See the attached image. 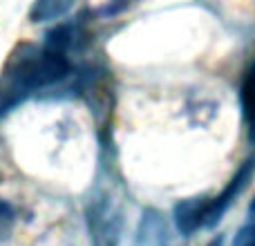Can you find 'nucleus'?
Segmentation results:
<instances>
[{
	"label": "nucleus",
	"instance_id": "1",
	"mask_svg": "<svg viewBox=\"0 0 255 246\" xmlns=\"http://www.w3.org/2000/svg\"><path fill=\"white\" fill-rule=\"evenodd\" d=\"M67 74V61L63 52L52 47L20 45L9 56L0 74V117L22 103L34 90L47 88Z\"/></svg>",
	"mask_w": 255,
	"mask_h": 246
},
{
	"label": "nucleus",
	"instance_id": "2",
	"mask_svg": "<svg viewBox=\"0 0 255 246\" xmlns=\"http://www.w3.org/2000/svg\"><path fill=\"white\" fill-rule=\"evenodd\" d=\"M251 170H253V161H247L242 168H240L238 175L231 179V184L224 188V193L217 195L215 199H208V202H206V213H204V226H202V229H211V226H215L217 222L222 220V215H224L226 208L231 206V202H233V199L240 195V190L247 186L249 177H251Z\"/></svg>",
	"mask_w": 255,
	"mask_h": 246
},
{
	"label": "nucleus",
	"instance_id": "3",
	"mask_svg": "<svg viewBox=\"0 0 255 246\" xmlns=\"http://www.w3.org/2000/svg\"><path fill=\"white\" fill-rule=\"evenodd\" d=\"M204 213H206V202L199 199H186L184 204H179L175 211L177 217V229L184 235L195 233L197 229L204 226Z\"/></svg>",
	"mask_w": 255,
	"mask_h": 246
},
{
	"label": "nucleus",
	"instance_id": "4",
	"mask_svg": "<svg viewBox=\"0 0 255 246\" xmlns=\"http://www.w3.org/2000/svg\"><path fill=\"white\" fill-rule=\"evenodd\" d=\"M242 110L249 123V134L255 141V63L247 70L242 81Z\"/></svg>",
	"mask_w": 255,
	"mask_h": 246
},
{
	"label": "nucleus",
	"instance_id": "5",
	"mask_svg": "<svg viewBox=\"0 0 255 246\" xmlns=\"http://www.w3.org/2000/svg\"><path fill=\"white\" fill-rule=\"evenodd\" d=\"M72 2L74 0H36L34 7H31V20L43 22V20L61 18L72 7Z\"/></svg>",
	"mask_w": 255,
	"mask_h": 246
},
{
	"label": "nucleus",
	"instance_id": "6",
	"mask_svg": "<svg viewBox=\"0 0 255 246\" xmlns=\"http://www.w3.org/2000/svg\"><path fill=\"white\" fill-rule=\"evenodd\" d=\"M233 246H255V220H251V224H247L240 231Z\"/></svg>",
	"mask_w": 255,
	"mask_h": 246
},
{
	"label": "nucleus",
	"instance_id": "7",
	"mask_svg": "<svg viewBox=\"0 0 255 246\" xmlns=\"http://www.w3.org/2000/svg\"><path fill=\"white\" fill-rule=\"evenodd\" d=\"M11 222H13V208L9 206L7 202H2V199H0V233H2V231H7Z\"/></svg>",
	"mask_w": 255,
	"mask_h": 246
},
{
	"label": "nucleus",
	"instance_id": "8",
	"mask_svg": "<svg viewBox=\"0 0 255 246\" xmlns=\"http://www.w3.org/2000/svg\"><path fill=\"white\" fill-rule=\"evenodd\" d=\"M211 246H222V238H220V240H215V242H213Z\"/></svg>",
	"mask_w": 255,
	"mask_h": 246
},
{
	"label": "nucleus",
	"instance_id": "9",
	"mask_svg": "<svg viewBox=\"0 0 255 246\" xmlns=\"http://www.w3.org/2000/svg\"><path fill=\"white\" fill-rule=\"evenodd\" d=\"M251 220H255V204L251 206Z\"/></svg>",
	"mask_w": 255,
	"mask_h": 246
}]
</instances>
